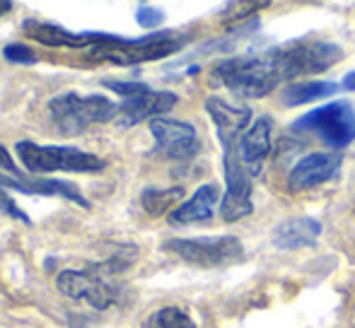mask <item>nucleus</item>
Segmentation results:
<instances>
[{"mask_svg":"<svg viewBox=\"0 0 355 328\" xmlns=\"http://www.w3.org/2000/svg\"><path fill=\"white\" fill-rule=\"evenodd\" d=\"M187 42L189 37L174 32H155L145 34L141 39H123L112 34L107 42L89 48L87 56L92 61H109L116 66H136V63L159 61L164 56H172V53L182 51Z\"/></svg>","mask_w":355,"mask_h":328,"instance_id":"7ed1b4c3","label":"nucleus"},{"mask_svg":"<svg viewBox=\"0 0 355 328\" xmlns=\"http://www.w3.org/2000/svg\"><path fill=\"white\" fill-rule=\"evenodd\" d=\"M179 102V97L174 92H162V89H150L148 84L136 92L133 97H128L126 102L119 107L116 126L128 128L136 123L145 121V118H159L162 113H167L174 104Z\"/></svg>","mask_w":355,"mask_h":328,"instance_id":"9b49d317","label":"nucleus"},{"mask_svg":"<svg viewBox=\"0 0 355 328\" xmlns=\"http://www.w3.org/2000/svg\"><path fill=\"white\" fill-rule=\"evenodd\" d=\"M133 258H136V248L131 253H116L109 261L89 266L85 271H73V268L71 271H61L56 275V287L68 300L85 302L92 309L104 311L123 300V287L119 282H114L112 277L126 271V268H131Z\"/></svg>","mask_w":355,"mask_h":328,"instance_id":"f257e3e1","label":"nucleus"},{"mask_svg":"<svg viewBox=\"0 0 355 328\" xmlns=\"http://www.w3.org/2000/svg\"><path fill=\"white\" fill-rule=\"evenodd\" d=\"M334 92H338L336 82H324V80H309V82H295L281 92V102L285 107H302V104L317 102V99L331 97Z\"/></svg>","mask_w":355,"mask_h":328,"instance_id":"6ab92c4d","label":"nucleus"},{"mask_svg":"<svg viewBox=\"0 0 355 328\" xmlns=\"http://www.w3.org/2000/svg\"><path fill=\"white\" fill-rule=\"evenodd\" d=\"M283 61V71L288 80L302 75H317L329 71L343 58V48L336 44L319 42V39H300V42L285 44L278 48Z\"/></svg>","mask_w":355,"mask_h":328,"instance_id":"1a4fd4ad","label":"nucleus"},{"mask_svg":"<svg viewBox=\"0 0 355 328\" xmlns=\"http://www.w3.org/2000/svg\"><path fill=\"white\" fill-rule=\"evenodd\" d=\"M343 157L338 152H309L302 160L290 169L288 186L290 191H307V188H317L322 183L331 181L338 172H341Z\"/></svg>","mask_w":355,"mask_h":328,"instance_id":"f8f14e48","label":"nucleus"},{"mask_svg":"<svg viewBox=\"0 0 355 328\" xmlns=\"http://www.w3.org/2000/svg\"><path fill=\"white\" fill-rule=\"evenodd\" d=\"M341 87L343 89H351V92H355V71L353 73H348L346 78L341 80Z\"/></svg>","mask_w":355,"mask_h":328,"instance_id":"a878e982","label":"nucleus"},{"mask_svg":"<svg viewBox=\"0 0 355 328\" xmlns=\"http://www.w3.org/2000/svg\"><path fill=\"white\" fill-rule=\"evenodd\" d=\"M22 27L29 39L44 44V46L87 48V51L112 37V34H107V32H71V29L61 27V24L42 22V19H24Z\"/></svg>","mask_w":355,"mask_h":328,"instance_id":"ddd939ff","label":"nucleus"},{"mask_svg":"<svg viewBox=\"0 0 355 328\" xmlns=\"http://www.w3.org/2000/svg\"><path fill=\"white\" fill-rule=\"evenodd\" d=\"M136 22L141 24L143 29H155L164 22V12L157 8H150V5H141L136 12Z\"/></svg>","mask_w":355,"mask_h":328,"instance_id":"b1692460","label":"nucleus"},{"mask_svg":"<svg viewBox=\"0 0 355 328\" xmlns=\"http://www.w3.org/2000/svg\"><path fill=\"white\" fill-rule=\"evenodd\" d=\"M49 111H51L53 126L58 128L61 136H80L87 131L92 123H107L116 121L119 107L107 99L104 94H58L49 102Z\"/></svg>","mask_w":355,"mask_h":328,"instance_id":"20e7f679","label":"nucleus"},{"mask_svg":"<svg viewBox=\"0 0 355 328\" xmlns=\"http://www.w3.org/2000/svg\"><path fill=\"white\" fill-rule=\"evenodd\" d=\"M3 56H5V61L22 63V66L37 63V53H34L29 46H24V44H8V46L3 48Z\"/></svg>","mask_w":355,"mask_h":328,"instance_id":"4be33fe9","label":"nucleus"},{"mask_svg":"<svg viewBox=\"0 0 355 328\" xmlns=\"http://www.w3.org/2000/svg\"><path fill=\"white\" fill-rule=\"evenodd\" d=\"M184 198V188L182 186H169V188H157L150 186L141 193V206L148 215L159 217L164 212H174L182 206Z\"/></svg>","mask_w":355,"mask_h":328,"instance_id":"aec40b11","label":"nucleus"},{"mask_svg":"<svg viewBox=\"0 0 355 328\" xmlns=\"http://www.w3.org/2000/svg\"><path fill=\"white\" fill-rule=\"evenodd\" d=\"M220 201V191L215 183H203L189 201H184L174 212H169V225H193V222H208L215 215Z\"/></svg>","mask_w":355,"mask_h":328,"instance_id":"f3484780","label":"nucleus"},{"mask_svg":"<svg viewBox=\"0 0 355 328\" xmlns=\"http://www.w3.org/2000/svg\"><path fill=\"white\" fill-rule=\"evenodd\" d=\"M19 162L37 176V174H53V172H75V174H92L102 172L107 162L92 152L78 150V147L63 145H39V143L19 140L15 145Z\"/></svg>","mask_w":355,"mask_h":328,"instance_id":"39448f33","label":"nucleus"},{"mask_svg":"<svg viewBox=\"0 0 355 328\" xmlns=\"http://www.w3.org/2000/svg\"><path fill=\"white\" fill-rule=\"evenodd\" d=\"M0 210H3L8 217H12V220L22 222V225H32L29 215L17 206V203H15V198L10 196V191H5V188H0Z\"/></svg>","mask_w":355,"mask_h":328,"instance_id":"5701e85b","label":"nucleus"},{"mask_svg":"<svg viewBox=\"0 0 355 328\" xmlns=\"http://www.w3.org/2000/svg\"><path fill=\"white\" fill-rule=\"evenodd\" d=\"M322 235V225L312 217H293L285 220L276 227L273 232V244L278 248H302V246H314V242Z\"/></svg>","mask_w":355,"mask_h":328,"instance_id":"a211bd4d","label":"nucleus"},{"mask_svg":"<svg viewBox=\"0 0 355 328\" xmlns=\"http://www.w3.org/2000/svg\"><path fill=\"white\" fill-rule=\"evenodd\" d=\"M10 8H12V3H0V15H3V12H8Z\"/></svg>","mask_w":355,"mask_h":328,"instance_id":"bb28decb","label":"nucleus"},{"mask_svg":"<svg viewBox=\"0 0 355 328\" xmlns=\"http://www.w3.org/2000/svg\"><path fill=\"white\" fill-rule=\"evenodd\" d=\"M150 133L155 138V147L159 155L167 160H189L198 152V133L191 123L174 121V118H153L150 121Z\"/></svg>","mask_w":355,"mask_h":328,"instance_id":"9d476101","label":"nucleus"},{"mask_svg":"<svg viewBox=\"0 0 355 328\" xmlns=\"http://www.w3.org/2000/svg\"><path fill=\"white\" fill-rule=\"evenodd\" d=\"M0 169H3L5 174H12V176H22V172L15 167L12 157H10V152H8V147H5V145H0Z\"/></svg>","mask_w":355,"mask_h":328,"instance_id":"393cba45","label":"nucleus"},{"mask_svg":"<svg viewBox=\"0 0 355 328\" xmlns=\"http://www.w3.org/2000/svg\"><path fill=\"white\" fill-rule=\"evenodd\" d=\"M206 111L213 118L215 131H218V140L223 145H232V143L242 140L244 128L252 121V109L239 107V104H230L223 97H208Z\"/></svg>","mask_w":355,"mask_h":328,"instance_id":"4468645a","label":"nucleus"},{"mask_svg":"<svg viewBox=\"0 0 355 328\" xmlns=\"http://www.w3.org/2000/svg\"><path fill=\"white\" fill-rule=\"evenodd\" d=\"M271 116H261L252 123V128L244 131L242 140H239V155H242L244 167L252 176L261 174L263 162L271 155Z\"/></svg>","mask_w":355,"mask_h":328,"instance_id":"dca6fc26","label":"nucleus"},{"mask_svg":"<svg viewBox=\"0 0 355 328\" xmlns=\"http://www.w3.org/2000/svg\"><path fill=\"white\" fill-rule=\"evenodd\" d=\"M223 167H225V196L220 206V215L225 222H237L242 217L252 215V174L247 172L239 155V143L223 145Z\"/></svg>","mask_w":355,"mask_h":328,"instance_id":"6e6552de","label":"nucleus"},{"mask_svg":"<svg viewBox=\"0 0 355 328\" xmlns=\"http://www.w3.org/2000/svg\"><path fill=\"white\" fill-rule=\"evenodd\" d=\"M213 78L244 99H261L281 82H288L278 48L263 53H242L215 63Z\"/></svg>","mask_w":355,"mask_h":328,"instance_id":"f03ea898","label":"nucleus"},{"mask_svg":"<svg viewBox=\"0 0 355 328\" xmlns=\"http://www.w3.org/2000/svg\"><path fill=\"white\" fill-rule=\"evenodd\" d=\"M164 251L191 266L218 268L244 261V246L237 237H198V239H169Z\"/></svg>","mask_w":355,"mask_h":328,"instance_id":"0eeeda50","label":"nucleus"},{"mask_svg":"<svg viewBox=\"0 0 355 328\" xmlns=\"http://www.w3.org/2000/svg\"><path fill=\"white\" fill-rule=\"evenodd\" d=\"M293 128L300 133H312L329 147L341 150L355 140V109L348 102L327 104L304 113Z\"/></svg>","mask_w":355,"mask_h":328,"instance_id":"423d86ee","label":"nucleus"},{"mask_svg":"<svg viewBox=\"0 0 355 328\" xmlns=\"http://www.w3.org/2000/svg\"><path fill=\"white\" fill-rule=\"evenodd\" d=\"M145 328H196V324L187 311L177 309V307H164L148 316Z\"/></svg>","mask_w":355,"mask_h":328,"instance_id":"412c9836","label":"nucleus"},{"mask_svg":"<svg viewBox=\"0 0 355 328\" xmlns=\"http://www.w3.org/2000/svg\"><path fill=\"white\" fill-rule=\"evenodd\" d=\"M0 188L5 191H19L27 196H61L68 201L78 203L80 208H89L87 198L78 191L75 186L66 181H56V179H37V176H12V174L0 172Z\"/></svg>","mask_w":355,"mask_h":328,"instance_id":"2eb2a0df","label":"nucleus"}]
</instances>
